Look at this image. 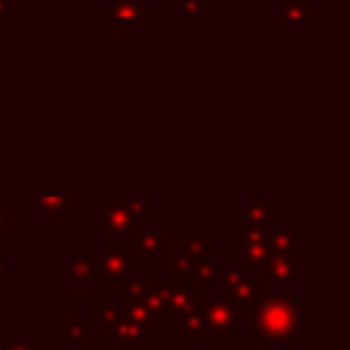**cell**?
<instances>
[{"label": "cell", "mask_w": 350, "mask_h": 350, "mask_svg": "<svg viewBox=\"0 0 350 350\" xmlns=\"http://www.w3.org/2000/svg\"><path fill=\"white\" fill-rule=\"evenodd\" d=\"M301 336V298L287 293L262 295L254 304L252 342L254 345H284Z\"/></svg>", "instance_id": "cell-1"}, {"label": "cell", "mask_w": 350, "mask_h": 350, "mask_svg": "<svg viewBox=\"0 0 350 350\" xmlns=\"http://www.w3.org/2000/svg\"><path fill=\"white\" fill-rule=\"evenodd\" d=\"M216 249L211 243H205L202 238H189L186 243L178 246V252L172 257H167V268L178 273L180 282H208L216 276Z\"/></svg>", "instance_id": "cell-2"}, {"label": "cell", "mask_w": 350, "mask_h": 350, "mask_svg": "<svg viewBox=\"0 0 350 350\" xmlns=\"http://www.w3.org/2000/svg\"><path fill=\"white\" fill-rule=\"evenodd\" d=\"M200 312H202L205 328H211L216 334L238 328V320H241V306L230 295L219 293L216 276L208 282H200Z\"/></svg>", "instance_id": "cell-3"}, {"label": "cell", "mask_w": 350, "mask_h": 350, "mask_svg": "<svg viewBox=\"0 0 350 350\" xmlns=\"http://www.w3.org/2000/svg\"><path fill=\"white\" fill-rule=\"evenodd\" d=\"M219 284V293L230 295L238 306H254L265 295V284L252 279V268L243 262H238L235 268H216V287Z\"/></svg>", "instance_id": "cell-4"}, {"label": "cell", "mask_w": 350, "mask_h": 350, "mask_svg": "<svg viewBox=\"0 0 350 350\" xmlns=\"http://www.w3.org/2000/svg\"><path fill=\"white\" fill-rule=\"evenodd\" d=\"M304 276L301 271V254H271L262 262V279L279 284L276 293H287L290 282H298Z\"/></svg>", "instance_id": "cell-5"}, {"label": "cell", "mask_w": 350, "mask_h": 350, "mask_svg": "<svg viewBox=\"0 0 350 350\" xmlns=\"http://www.w3.org/2000/svg\"><path fill=\"white\" fill-rule=\"evenodd\" d=\"M276 219H279V211H276L273 205H268L262 194H254V197L246 202V208L241 211L238 230H241V232H265L268 224L276 221Z\"/></svg>", "instance_id": "cell-6"}, {"label": "cell", "mask_w": 350, "mask_h": 350, "mask_svg": "<svg viewBox=\"0 0 350 350\" xmlns=\"http://www.w3.org/2000/svg\"><path fill=\"white\" fill-rule=\"evenodd\" d=\"M268 254H301V232H295L287 219H276L271 230H265Z\"/></svg>", "instance_id": "cell-7"}, {"label": "cell", "mask_w": 350, "mask_h": 350, "mask_svg": "<svg viewBox=\"0 0 350 350\" xmlns=\"http://www.w3.org/2000/svg\"><path fill=\"white\" fill-rule=\"evenodd\" d=\"M241 262L254 268H262V262L271 257L268 254V243H265V232H241Z\"/></svg>", "instance_id": "cell-8"}, {"label": "cell", "mask_w": 350, "mask_h": 350, "mask_svg": "<svg viewBox=\"0 0 350 350\" xmlns=\"http://www.w3.org/2000/svg\"><path fill=\"white\" fill-rule=\"evenodd\" d=\"M150 16L153 11L137 3H118L112 8H104V19H150Z\"/></svg>", "instance_id": "cell-9"}, {"label": "cell", "mask_w": 350, "mask_h": 350, "mask_svg": "<svg viewBox=\"0 0 350 350\" xmlns=\"http://www.w3.org/2000/svg\"><path fill=\"white\" fill-rule=\"evenodd\" d=\"M279 19L282 22H312L314 19V8L306 5L304 0H287L279 11Z\"/></svg>", "instance_id": "cell-10"}, {"label": "cell", "mask_w": 350, "mask_h": 350, "mask_svg": "<svg viewBox=\"0 0 350 350\" xmlns=\"http://www.w3.org/2000/svg\"><path fill=\"white\" fill-rule=\"evenodd\" d=\"M178 323H180V328L186 331V336H189V342H191V345H200V342H202L205 320H202V312H200V309H197V312H191V314H186V317H180Z\"/></svg>", "instance_id": "cell-11"}, {"label": "cell", "mask_w": 350, "mask_h": 350, "mask_svg": "<svg viewBox=\"0 0 350 350\" xmlns=\"http://www.w3.org/2000/svg\"><path fill=\"white\" fill-rule=\"evenodd\" d=\"M139 246L145 254H161L164 246V232H153V230H142L139 232Z\"/></svg>", "instance_id": "cell-12"}, {"label": "cell", "mask_w": 350, "mask_h": 350, "mask_svg": "<svg viewBox=\"0 0 350 350\" xmlns=\"http://www.w3.org/2000/svg\"><path fill=\"white\" fill-rule=\"evenodd\" d=\"M178 16L180 19H202V3L200 0H178Z\"/></svg>", "instance_id": "cell-13"}, {"label": "cell", "mask_w": 350, "mask_h": 350, "mask_svg": "<svg viewBox=\"0 0 350 350\" xmlns=\"http://www.w3.org/2000/svg\"><path fill=\"white\" fill-rule=\"evenodd\" d=\"M120 3H134V0H120Z\"/></svg>", "instance_id": "cell-14"}]
</instances>
